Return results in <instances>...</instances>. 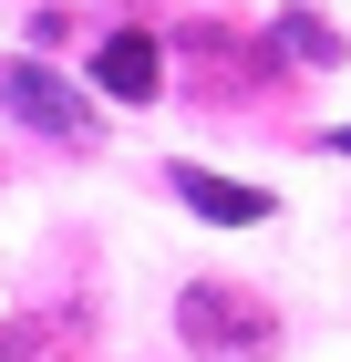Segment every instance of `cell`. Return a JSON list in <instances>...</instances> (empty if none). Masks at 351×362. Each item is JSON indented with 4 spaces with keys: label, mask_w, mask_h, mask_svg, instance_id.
Listing matches in <instances>:
<instances>
[{
    "label": "cell",
    "mask_w": 351,
    "mask_h": 362,
    "mask_svg": "<svg viewBox=\"0 0 351 362\" xmlns=\"http://www.w3.org/2000/svg\"><path fill=\"white\" fill-rule=\"evenodd\" d=\"M331 145H341V156H351V124H341V135H331Z\"/></svg>",
    "instance_id": "7"
},
{
    "label": "cell",
    "mask_w": 351,
    "mask_h": 362,
    "mask_svg": "<svg viewBox=\"0 0 351 362\" xmlns=\"http://www.w3.org/2000/svg\"><path fill=\"white\" fill-rule=\"evenodd\" d=\"M93 83L114 93V104H155L165 62H155V31H114L104 52H93Z\"/></svg>",
    "instance_id": "4"
},
{
    "label": "cell",
    "mask_w": 351,
    "mask_h": 362,
    "mask_svg": "<svg viewBox=\"0 0 351 362\" xmlns=\"http://www.w3.org/2000/svg\"><path fill=\"white\" fill-rule=\"evenodd\" d=\"M269 52H290V62H310V73H331V62H341L351 42L321 21V11H279V21H269Z\"/></svg>",
    "instance_id": "5"
},
{
    "label": "cell",
    "mask_w": 351,
    "mask_h": 362,
    "mask_svg": "<svg viewBox=\"0 0 351 362\" xmlns=\"http://www.w3.org/2000/svg\"><path fill=\"white\" fill-rule=\"evenodd\" d=\"M0 104L21 114L31 135H52V145H93V104L62 83L52 62H11V73H0Z\"/></svg>",
    "instance_id": "2"
},
{
    "label": "cell",
    "mask_w": 351,
    "mask_h": 362,
    "mask_svg": "<svg viewBox=\"0 0 351 362\" xmlns=\"http://www.w3.org/2000/svg\"><path fill=\"white\" fill-rule=\"evenodd\" d=\"M176 341L207 362H279V300H258L238 279H196L176 300Z\"/></svg>",
    "instance_id": "1"
},
{
    "label": "cell",
    "mask_w": 351,
    "mask_h": 362,
    "mask_svg": "<svg viewBox=\"0 0 351 362\" xmlns=\"http://www.w3.org/2000/svg\"><path fill=\"white\" fill-rule=\"evenodd\" d=\"M0 362H31V332H0Z\"/></svg>",
    "instance_id": "6"
},
{
    "label": "cell",
    "mask_w": 351,
    "mask_h": 362,
    "mask_svg": "<svg viewBox=\"0 0 351 362\" xmlns=\"http://www.w3.org/2000/svg\"><path fill=\"white\" fill-rule=\"evenodd\" d=\"M165 187L186 197L207 228H258V218H279V197L269 187H248V176H207V166H165Z\"/></svg>",
    "instance_id": "3"
}]
</instances>
